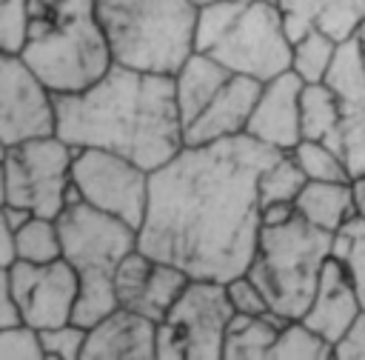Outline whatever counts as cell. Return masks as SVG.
I'll use <instances>...</instances> for the list:
<instances>
[{
  "instance_id": "obj_14",
  "label": "cell",
  "mask_w": 365,
  "mask_h": 360,
  "mask_svg": "<svg viewBox=\"0 0 365 360\" xmlns=\"http://www.w3.org/2000/svg\"><path fill=\"white\" fill-rule=\"evenodd\" d=\"M259 89H262V80L231 74L228 83L214 94V100L182 129L185 146H202V143H217L225 137L245 134Z\"/></svg>"
},
{
  "instance_id": "obj_15",
  "label": "cell",
  "mask_w": 365,
  "mask_h": 360,
  "mask_svg": "<svg viewBox=\"0 0 365 360\" xmlns=\"http://www.w3.org/2000/svg\"><path fill=\"white\" fill-rule=\"evenodd\" d=\"M83 360H157V323L117 306L88 326Z\"/></svg>"
},
{
  "instance_id": "obj_44",
  "label": "cell",
  "mask_w": 365,
  "mask_h": 360,
  "mask_svg": "<svg viewBox=\"0 0 365 360\" xmlns=\"http://www.w3.org/2000/svg\"><path fill=\"white\" fill-rule=\"evenodd\" d=\"M3 157H6V143L0 140V160H3Z\"/></svg>"
},
{
  "instance_id": "obj_21",
  "label": "cell",
  "mask_w": 365,
  "mask_h": 360,
  "mask_svg": "<svg viewBox=\"0 0 365 360\" xmlns=\"http://www.w3.org/2000/svg\"><path fill=\"white\" fill-rule=\"evenodd\" d=\"M325 83L342 103V111H362L365 109V54L359 37L339 40L334 63L325 74Z\"/></svg>"
},
{
  "instance_id": "obj_32",
  "label": "cell",
  "mask_w": 365,
  "mask_h": 360,
  "mask_svg": "<svg viewBox=\"0 0 365 360\" xmlns=\"http://www.w3.org/2000/svg\"><path fill=\"white\" fill-rule=\"evenodd\" d=\"M0 360H46L40 331L23 320L0 326Z\"/></svg>"
},
{
  "instance_id": "obj_29",
  "label": "cell",
  "mask_w": 365,
  "mask_h": 360,
  "mask_svg": "<svg viewBox=\"0 0 365 360\" xmlns=\"http://www.w3.org/2000/svg\"><path fill=\"white\" fill-rule=\"evenodd\" d=\"M325 143H331L339 151V157L345 160L354 180L362 177L365 174V109L362 111H342L336 131Z\"/></svg>"
},
{
  "instance_id": "obj_40",
  "label": "cell",
  "mask_w": 365,
  "mask_h": 360,
  "mask_svg": "<svg viewBox=\"0 0 365 360\" xmlns=\"http://www.w3.org/2000/svg\"><path fill=\"white\" fill-rule=\"evenodd\" d=\"M354 194H356V209L365 214V174L354 180Z\"/></svg>"
},
{
  "instance_id": "obj_2",
  "label": "cell",
  "mask_w": 365,
  "mask_h": 360,
  "mask_svg": "<svg viewBox=\"0 0 365 360\" xmlns=\"http://www.w3.org/2000/svg\"><path fill=\"white\" fill-rule=\"evenodd\" d=\"M54 134L74 149L117 151L151 171L185 146L174 74L111 63L88 89L54 94Z\"/></svg>"
},
{
  "instance_id": "obj_16",
  "label": "cell",
  "mask_w": 365,
  "mask_h": 360,
  "mask_svg": "<svg viewBox=\"0 0 365 360\" xmlns=\"http://www.w3.org/2000/svg\"><path fill=\"white\" fill-rule=\"evenodd\" d=\"M359 314H362V300L351 280L348 263L328 257L322 266V274H319L317 294H314L308 311L302 314V320L334 346Z\"/></svg>"
},
{
  "instance_id": "obj_38",
  "label": "cell",
  "mask_w": 365,
  "mask_h": 360,
  "mask_svg": "<svg viewBox=\"0 0 365 360\" xmlns=\"http://www.w3.org/2000/svg\"><path fill=\"white\" fill-rule=\"evenodd\" d=\"M294 214H297V203H265V206H259V220H262V226L288 223Z\"/></svg>"
},
{
  "instance_id": "obj_35",
  "label": "cell",
  "mask_w": 365,
  "mask_h": 360,
  "mask_svg": "<svg viewBox=\"0 0 365 360\" xmlns=\"http://www.w3.org/2000/svg\"><path fill=\"white\" fill-rule=\"evenodd\" d=\"M348 271H351V280L356 286V294L362 300V309H365V234L354 240V249L348 254Z\"/></svg>"
},
{
  "instance_id": "obj_28",
  "label": "cell",
  "mask_w": 365,
  "mask_h": 360,
  "mask_svg": "<svg viewBox=\"0 0 365 360\" xmlns=\"http://www.w3.org/2000/svg\"><path fill=\"white\" fill-rule=\"evenodd\" d=\"M291 154L297 157V163L308 180H354L345 160L339 157V151L325 140H305L302 137L291 149Z\"/></svg>"
},
{
  "instance_id": "obj_17",
  "label": "cell",
  "mask_w": 365,
  "mask_h": 360,
  "mask_svg": "<svg viewBox=\"0 0 365 360\" xmlns=\"http://www.w3.org/2000/svg\"><path fill=\"white\" fill-rule=\"evenodd\" d=\"M291 43L311 29L334 40L354 37L365 23V0H277Z\"/></svg>"
},
{
  "instance_id": "obj_39",
  "label": "cell",
  "mask_w": 365,
  "mask_h": 360,
  "mask_svg": "<svg viewBox=\"0 0 365 360\" xmlns=\"http://www.w3.org/2000/svg\"><path fill=\"white\" fill-rule=\"evenodd\" d=\"M3 214H6V220H9V226H11L14 231H17V229H20L26 220H31V217H34L29 209H23V206H14V203H6V206H3Z\"/></svg>"
},
{
  "instance_id": "obj_33",
  "label": "cell",
  "mask_w": 365,
  "mask_h": 360,
  "mask_svg": "<svg viewBox=\"0 0 365 360\" xmlns=\"http://www.w3.org/2000/svg\"><path fill=\"white\" fill-rule=\"evenodd\" d=\"M225 294H228V303H231L234 314H268L271 311V303H268L265 291L251 280L248 271L225 280Z\"/></svg>"
},
{
  "instance_id": "obj_30",
  "label": "cell",
  "mask_w": 365,
  "mask_h": 360,
  "mask_svg": "<svg viewBox=\"0 0 365 360\" xmlns=\"http://www.w3.org/2000/svg\"><path fill=\"white\" fill-rule=\"evenodd\" d=\"M86 337H88V329L74 320H68L63 326L40 329V343H43L46 360H83Z\"/></svg>"
},
{
  "instance_id": "obj_13",
  "label": "cell",
  "mask_w": 365,
  "mask_h": 360,
  "mask_svg": "<svg viewBox=\"0 0 365 360\" xmlns=\"http://www.w3.org/2000/svg\"><path fill=\"white\" fill-rule=\"evenodd\" d=\"M299 94H302V80L288 69L271 80L262 83L259 97L254 103L251 120L245 126V134L254 140L291 151L302 140V126H299Z\"/></svg>"
},
{
  "instance_id": "obj_43",
  "label": "cell",
  "mask_w": 365,
  "mask_h": 360,
  "mask_svg": "<svg viewBox=\"0 0 365 360\" xmlns=\"http://www.w3.org/2000/svg\"><path fill=\"white\" fill-rule=\"evenodd\" d=\"M194 6H205V3H214V0H191Z\"/></svg>"
},
{
  "instance_id": "obj_24",
  "label": "cell",
  "mask_w": 365,
  "mask_h": 360,
  "mask_svg": "<svg viewBox=\"0 0 365 360\" xmlns=\"http://www.w3.org/2000/svg\"><path fill=\"white\" fill-rule=\"evenodd\" d=\"M328 357H334V346L319 331H314L302 317L285 320L268 351V360H328Z\"/></svg>"
},
{
  "instance_id": "obj_34",
  "label": "cell",
  "mask_w": 365,
  "mask_h": 360,
  "mask_svg": "<svg viewBox=\"0 0 365 360\" xmlns=\"http://www.w3.org/2000/svg\"><path fill=\"white\" fill-rule=\"evenodd\" d=\"M334 357L336 360H365V309L351 323V329L334 343Z\"/></svg>"
},
{
  "instance_id": "obj_36",
  "label": "cell",
  "mask_w": 365,
  "mask_h": 360,
  "mask_svg": "<svg viewBox=\"0 0 365 360\" xmlns=\"http://www.w3.org/2000/svg\"><path fill=\"white\" fill-rule=\"evenodd\" d=\"M17 263V240H14V229L9 226L3 209H0V269H11Z\"/></svg>"
},
{
  "instance_id": "obj_31",
  "label": "cell",
  "mask_w": 365,
  "mask_h": 360,
  "mask_svg": "<svg viewBox=\"0 0 365 360\" xmlns=\"http://www.w3.org/2000/svg\"><path fill=\"white\" fill-rule=\"evenodd\" d=\"M29 0H0V51L23 54L29 43Z\"/></svg>"
},
{
  "instance_id": "obj_26",
  "label": "cell",
  "mask_w": 365,
  "mask_h": 360,
  "mask_svg": "<svg viewBox=\"0 0 365 360\" xmlns=\"http://www.w3.org/2000/svg\"><path fill=\"white\" fill-rule=\"evenodd\" d=\"M308 183L291 151H279L259 174V206L265 203H297L302 186Z\"/></svg>"
},
{
  "instance_id": "obj_23",
  "label": "cell",
  "mask_w": 365,
  "mask_h": 360,
  "mask_svg": "<svg viewBox=\"0 0 365 360\" xmlns=\"http://www.w3.org/2000/svg\"><path fill=\"white\" fill-rule=\"evenodd\" d=\"M29 14H31L29 37L71 31L97 23L94 0H29Z\"/></svg>"
},
{
  "instance_id": "obj_27",
  "label": "cell",
  "mask_w": 365,
  "mask_h": 360,
  "mask_svg": "<svg viewBox=\"0 0 365 360\" xmlns=\"http://www.w3.org/2000/svg\"><path fill=\"white\" fill-rule=\"evenodd\" d=\"M14 240H17V260L51 263V260L63 257L57 217H40V214H34L31 220H26L14 231Z\"/></svg>"
},
{
  "instance_id": "obj_20",
  "label": "cell",
  "mask_w": 365,
  "mask_h": 360,
  "mask_svg": "<svg viewBox=\"0 0 365 360\" xmlns=\"http://www.w3.org/2000/svg\"><path fill=\"white\" fill-rule=\"evenodd\" d=\"M285 317L268 314H234L225 340H222V360H268V351L282 329Z\"/></svg>"
},
{
  "instance_id": "obj_22",
  "label": "cell",
  "mask_w": 365,
  "mask_h": 360,
  "mask_svg": "<svg viewBox=\"0 0 365 360\" xmlns=\"http://www.w3.org/2000/svg\"><path fill=\"white\" fill-rule=\"evenodd\" d=\"M342 120V103L334 89L319 83H302L299 94V126L305 140H328Z\"/></svg>"
},
{
  "instance_id": "obj_6",
  "label": "cell",
  "mask_w": 365,
  "mask_h": 360,
  "mask_svg": "<svg viewBox=\"0 0 365 360\" xmlns=\"http://www.w3.org/2000/svg\"><path fill=\"white\" fill-rule=\"evenodd\" d=\"M234 309L222 280L191 277L157 323V360H220Z\"/></svg>"
},
{
  "instance_id": "obj_1",
  "label": "cell",
  "mask_w": 365,
  "mask_h": 360,
  "mask_svg": "<svg viewBox=\"0 0 365 360\" xmlns=\"http://www.w3.org/2000/svg\"><path fill=\"white\" fill-rule=\"evenodd\" d=\"M279 154L251 134L182 146L148 174L137 249L188 277L245 274L259 240V174Z\"/></svg>"
},
{
  "instance_id": "obj_10",
  "label": "cell",
  "mask_w": 365,
  "mask_h": 360,
  "mask_svg": "<svg viewBox=\"0 0 365 360\" xmlns=\"http://www.w3.org/2000/svg\"><path fill=\"white\" fill-rule=\"evenodd\" d=\"M9 280L17 314L26 326L40 331L63 326L74 317L80 277L66 257H57L51 263L17 260L9 269Z\"/></svg>"
},
{
  "instance_id": "obj_9",
  "label": "cell",
  "mask_w": 365,
  "mask_h": 360,
  "mask_svg": "<svg viewBox=\"0 0 365 360\" xmlns=\"http://www.w3.org/2000/svg\"><path fill=\"white\" fill-rule=\"evenodd\" d=\"M148 174H151L148 169L117 151L94 149V146L74 149L71 183L80 200L100 211L123 217L137 229L145 217Z\"/></svg>"
},
{
  "instance_id": "obj_4",
  "label": "cell",
  "mask_w": 365,
  "mask_h": 360,
  "mask_svg": "<svg viewBox=\"0 0 365 360\" xmlns=\"http://www.w3.org/2000/svg\"><path fill=\"white\" fill-rule=\"evenodd\" d=\"M57 229L63 257L80 277V294L71 320L88 329L117 309L114 271L123 257L137 249V226L74 200L57 214Z\"/></svg>"
},
{
  "instance_id": "obj_25",
  "label": "cell",
  "mask_w": 365,
  "mask_h": 360,
  "mask_svg": "<svg viewBox=\"0 0 365 360\" xmlns=\"http://www.w3.org/2000/svg\"><path fill=\"white\" fill-rule=\"evenodd\" d=\"M336 46H339V40H334L331 34H325L319 29H311L308 34H302L291 43V71L302 83L325 80V74L334 63Z\"/></svg>"
},
{
  "instance_id": "obj_8",
  "label": "cell",
  "mask_w": 365,
  "mask_h": 360,
  "mask_svg": "<svg viewBox=\"0 0 365 360\" xmlns=\"http://www.w3.org/2000/svg\"><path fill=\"white\" fill-rule=\"evenodd\" d=\"M74 146L57 134L31 137L6 149L3 166L9 177V203L40 217H57L68 203L80 200L71 183Z\"/></svg>"
},
{
  "instance_id": "obj_5",
  "label": "cell",
  "mask_w": 365,
  "mask_h": 360,
  "mask_svg": "<svg viewBox=\"0 0 365 360\" xmlns=\"http://www.w3.org/2000/svg\"><path fill=\"white\" fill-rule=\"evenodd\" d=\"M328 257L331 231L311 226L297 211L288 223L259 229L248 274L265 291L274 314L297 320L308 311Z\"/></svg>"
},
{
  "instance_id": "obj_18",
  "label": "cell",
  "mask_w": 365,
  "mask_h": 360,
  "mask_svg": "<svg viewBox=\"0 0 365 360\" xmlns=\"http://www.w3.org/2000/svg\"><path fill=\"white\" fill-rule=\"evenodd\" d=\"M228 77L231 71L205 51H191L185 57V63L174 71V91H177L182 129L214 100V94L228 83Z\"/></svg>"
},
{
  "instance_id": "obj_19",
  "label": "cell",
  "mask_w": 365,
  "mask_h": 360,
  "mask_svg": "<svg viewBox=\"0 0 365 360\" xmlns=\"http://www.w3.org/2000/svg\"><path fill=\"white\" fill-rule=\"evenodd\" d=\"M297 211L311 226L336 231L348 217L359 211L354 180H308L297 197Z\"/></svg>"
},
{
  "instance_id": "obj_41",
  "label": "cell",
  "mask_w": 365,
  "mask_h": 360,
  "mask_svg": "<svg viewBox=\"0 0 365 360\" xmlns=\"http://www.w3.org/2000/svg\"><path fill=\"white\" fill-rule=\"evenodd\" d=\"M9 203V177H6V166L0 160V209Z\"/></svg>"
},
{
  "instance_id": "obj_42",
  "label": "cell",
  "mask_w": 365,
  "mask_h": 360,
  "mask_svg": "<svg viewBox=\"0 0 365 360\" xmlns=\"http://www.w3.org/2000/svg\"><path fill=\"white\" fill-rule=\"evenodd\" d=\"M356 37H359V46H362V54H365V23H362V29L356 31Z\"/></svg>"
},
{
  "instance_id": "obj_11",
  "label": "cell",
  "mask_w": 365,
  "mask_h": 360,
  "mask_svg": "<svg viewBox=\"0 0 365 360\" xmlns=\"http://www.w3.org/2000/svg\"><path fill=\"white\" fill-rule=\"evenodd\" d=\"M54 134V91L23 54L0 51V140L9 146Z\"/></svg>"
},
{
  "instance_id": "obj_7",
  "label": "cell",
  "mask_w": 365,
  "mask_h": 360,
  "mask_svg": "<svg viewBox=\"0 0 365 360\" xmlns=\"http://www.w3.org/2000/svg\"><path fill=\"white\" fill-rule=\"evenodd\" d=\"M231 74L271 80L291 69V37L277 0H240L228 29L205 51Z\"/></svg>"
},
{
  "instance_id": "obj_37",
  "label": "cell",
  "mask_w": 365,
  "mask_h": 360,
  "mask_svg": "<svg viewBox=\"0 0 365 360\" xmlns=\"http://www.w3.org/2000/svg\"><path fill=\"white\" fill-rule=\"evenodd\" d=\"M11 323H20V314H17V306H14V297H11L9 271L0 269V326H11Z\"/></svg>"
},
{
  "instance_id": "obj_12",
  "label": "cell",
  "mask_w": 365,
  "mask_h": 360,
  "mask_svg": "<svg viewBox=\"0 0 365 360\" xmlns=\"http://www.w3.org/2000/svg\"><path fill=\"white\" fill-rule=\"evenodd\" d=\"M188 280L191 277L182 269L154 260L143 249H134L123 257V263L114 271L117 306L160 323L177 303V297L185 291Z\"/></svg>"
},
{
  "instance_id": "obj_3",
  "label": "cell",
  "mask_w": 365,
  "mask_h": 360,
  "mask_svg": "<svg viewBox=\"0 0 365 360\" xmlns=\"http://www.w3.org/2000/svg\"><path fill=\"white\" fill-rule=\"evenodd\" d=\"M197 9L191 0H94L114 63L157 74H174L194 51Z\"/></svg>"
}]
</instances>
